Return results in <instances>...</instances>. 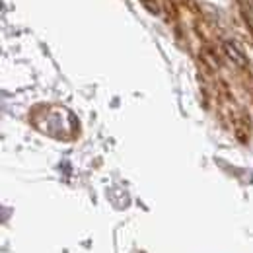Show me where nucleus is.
Wrapping results in <instances>:
<instances>
[{"label":"nucleus","instance_id":"1","mask_svg":"<svg viewBox=\"0 0 253 253\" xmlns=\"http://www.w3.org/2000/svg\"><path fill=\"white\" fill-rule=\"evenodd\" d=\"M224 51H226V55H228L234 63L238 64V66H246V64H248L246 55H244V53H242V51H240L232 41H226V43H224Z\"/></svg>","mask_w":253,"mask_h":253}]
</instances>
